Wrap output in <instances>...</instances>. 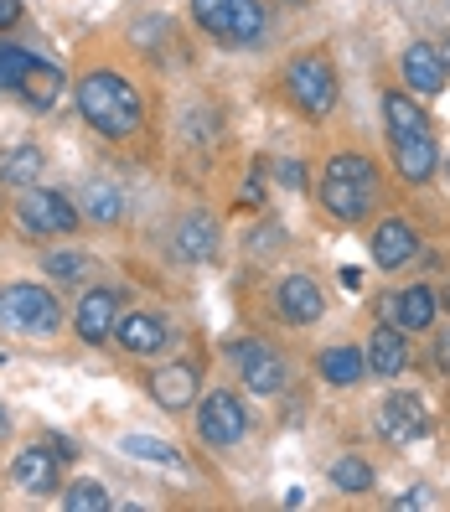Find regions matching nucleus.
Masks as SVG:
<instances>
[{
    "label": "nucleus",
    "instance_id": "nucleus-18",
    "mask_svg": "<svg viewBox=\"0 0 450 512\" xmlns=\"http://www.w3.org/2000/svg\"><path fill=\"white\" fill-rule=\"evenodd\" d=\"M176 254H182L187 264H207L218 254V223L207 213H187L182 223H176Z\"/></svg>",
    "mask_w": 450,
    "mask_h": 512
},
{
    "label": "nucleus",
    "instance_id": "nucleus-5",
    "mask_svg": "<svg viewBox=\"0 0 450 512\" xmlns=\"http://www.w3.org/2000/svg\"><path fill=\"white\" fill-rule=\"evenodd\" d=\"M192 21L207 37L259 42L264 26H269V11H264V0H192Z\"/></svg>",
    "mask_w": 450,
    "mask_h": 512
},
{
    "label": "nucleus",
    "instance_id": "nucleus-6",
    "mask_svg": "<svg viewBox=\"0 0 450 512\" xmlns=\"http://www.w3.org/2000/svg\"><path fill=\"white\" fill-rule=\"evenodd\" d=\"M16 218L26 233H37V238H63L78 228V202L63 197V192H47V187H26V197L16 202Z\"/></svg>",
    "mask_w": 450,
    "mask_h": 512
},
{
    "label": "nucleus",
    "instance_id": "nucleus-21",
    "mask_svg": "<svg viewBox=\"0 0 450 512\" xmlns=\"http://www.w3.org/2000/svg\"><path fill=\"white\" fill-rule=\"evenodd\" d=\"M42 166H47L42 145H11L6 156H0V182H6V187H37Z\"/></svg>",
    "mask_w": 450,
    "mask_h": 512
},
{
    "label": "nucleus",
    "instance_id": "nucleus-9",
    "mask_svg": "<svg viewBox=\"0 0 450 512\" xmlns=\"http://www.w3.org/2000/svg\"><path fill=\"white\" fill-rule=\"evenodd\" d=\"M373 419H378V435L394 440V445H414L419 435H425V425H430V414H425V404H419V394H388L373 409Z\"/></svg>",
    "mask_w": 450,
    "mask_h": 512
},
{
    "label": "nucleus",
    "instance_id": "nucleus-33",
    "mask_svg": "<svg viewBox=\"0 0 450 512\" xmlns=\"http://www.w3.org/2000/svg\"><path fill=\"white\" fill-rule=\"evenodd\" d=\"M16 21H21V0H0V32L16 26Z\"/></svg>",
    "mask_w": 450,
    "mask_h": 512
},
{
    "label": "nucleus",
    "instance_id": "nucleus-12",
    "mask_svg": "<svg viewBox=\"0 0 450 512\" xmlns=\"http://www.w3.org/2000/svg\"><path fill=\"white\" fill-rule=\"evenodd\" d=\"M11 481H16L26 497H47V492H57V450H52V445H26V450H16Z\"/></svg>",
    "mask_w": 450,
    "mask_h": 512
},
{
    "label": "nucleus",
    "instance_id": "nucleus-26",
    "mask_svg": "<svg viewBox=\"0 0 450 512\" xmlns=\"http://www.w3.org/2000/svg\"><path fill=\"white\" fill-rule=\"evenodd\" d=\"M332 487L347 492V497L373 492V466H368L363 456H337V461H332Z\"/></svg>",
    "mask_w": 450,
    "mask_h": 512
},
{
    "label": "nucleus",
    "instance_id": "nucleus-28",
    "mask_svg": "<svg viewBox=\"0 0 450 512\" xmlns=\"http://www.w3.org/2000/svg\"><path fill=\"white\" fill-rule=\"evenodd\" d=\"M63 507L68 512H109V492L99 487V481H73V487L63 492Z\"/></svg>",
    "mask_w": 450,
    "mask_h": 512
},
{
    "label": "nucleus",
    "instance_id": "nucleus-31",
    "mask_svg": "<svg viewBox=\"0 0 450 512\" xmlns=\"http://www.w3.org/2000/svg\"><path fill=\"white\" fill-rule=\"evenodd\" d=\"M275 182L300 192V187H306V166H300V161H275Z\"/></svg>",
    "mask_w": 450,
    "mask_h": 512
},
{
    "label": "nucleus",
    "instance_id": "nucleus-4",
    "mask_svg": "<svg viewBox=\"0 0 450 512\" xmlns=\"http://www.w3.org/2000/svg\"><path fill=\"white\" fill-rule=\"evenodd\" d=\"M285 94L300 114H311V119H326L337 109V68H332V57H321V52H300L295 63L285 68Z\"/></svg>",
    "mask_w": 450,
    "mask_h": 512
},
{
    "label": "nucleus",
    "instance_id": "nucleus-30",
    "mask_svg": "<svg viewBox=\"0 0 450 512\" xmlns=\"http://www.w3.org/2000/svg\"><path fill=\"white\" fill-rule=\"evenodd\" d=\"M42 269H47L52 280H78V275H83V254L57 249V254H47V259H42Z\"/></svg>",
    "mask_w": 450,
    "mask_h": 512
},
{
    "label": "nucleus",
    "instance_id": "nucleus-22",
    "mask_svg": "<svg viewBox=\"0 0 450 512\" xmlns=\"http://www.w3.org/2000/svg\"><path fill=\"white\" fill-rule=\"evenodd\" d=\"M383 125H388V140H409V135H425L430 119L409 94H383Z\"/></svg>",
    "mask_w": 450,
    "mask_h": 512
},
{
    "label": "nucleus",
    "instance_id": "nucleus-16",
    "mask_svg": "<svg viewBox=\"0 0 450 512\" xmlns=\"http://www.w3.org/2000/svg\"><path fill=\"white\" fill-rule=\"evenodd\" d=\"M394 166H399L404 182L425 187L430 176H435V166H440V150H435L430 130H425V135H409V140H394Z\"/></svg>",
    "mask_w": 450,
    "mask_h": 512
},
{
    "label": "nucleus",
    "instance_id": "nucleus-7",
    "mask_svg": "<svg viewBox=\"0 0 450 512\" xmlns=\"http://www.w3.org/2000/svg\"><path fill=\"white\" fill-rule=\"evenodd\" d=\"M197 435H202L207 445H218V450L238 445V440L249 435V409H244V399L228 394V388L207 394V399L197 404Z\"/></svg>",
    "mask_w": 450,
    "mask_h": 512
},
{
    "label": "nucleus",
    "instance_id": "nucleus-34",
    "mask_svg": "<svg viewBox=\"0 0 450 512\" xmlns=\"http://www.w3.org/2000/svg\"><path fill=\"white\" fill-rule=\"evenodd\" d=\"M394 507H399V512H404V507H425V487H414V492L394 497Z\"/></svg>",
    "mask_w": 450,
    "mask_h": 512
},
{
    "label": "nucleus",
    "instance_id": "nucleus-27",
    "mask_svg": "<svg viewBox=\"0 0 450 512\" xmlns=\"http://www.w3.org/2000/svg\"><path fill=\"white\" fill-rule=\"evenodd\" d=\"M119 450L135 461H150V466H182V456H176L171 440H156V435H125L119 440Z\"/></svg>",
    "mask_w": 450,
    "mask_h": 512
},
{
    "label": "nucleus",
    "instance_id": "nucleus-3",
    "mask_svg": "<svg viewBox=\"0 0 450 512\" xmlns=\"http://www.w3.org/2000/svg\"><path fill=\"white\" fill-rule=\"evenodd\" d=\"M0 326L21 331V337H52L57 326H63V306H57V295L47 285H6L0 290Z\"/></svg>",
    "mask_w": 450,
    "mask_h": 512
},
{
    "label": "nucleus",
    "instance_id": "nucleus-19",
    "mask_svg": "<svg viewBox=\"0 0 450 512\" xmlns=\"http://www.w3.org/2000/svg\"><path fill=\"white\" fill-rule=\"evenodd\" d=\"M404 78H409V88L414 94H440L445 88V63H440V52L435 47H425V42H414V47H404Z\"/></svg>",
    "mask_w": 450,
    "mask_h": 512
},
{
    "label": "nucleus",
    "instance_id": "nucleus-13",
    "mask_svg": "<svg viewBox=\"0 0 450 512\" xmlns=\"http://www.w3.org/2000/svg\"><path fill=\"white\" fill-rule=\"evenodd\" d=\"M150 399H156L166 414L176 409H192L197 404V368L192 363H166L150 373Z\"/></svg>",
    "mask_w": 450,
    "mask_h": 512
},
{
    "label": "nucleus",
    "instance_id": "nucleus-24",
    "mask_svg": "<svg viewBox=\"0 0 450 512\" xmlns=\"http://www.w3.org/2000/svg\"><path fill=\"white\" fill-rule=\"evenodd\" d=\"M16 94L32 104V109H52L57 94H63V73H57L52 63H42V57H32V68H26V78H21Z\"/></svg>",
    "mask_w": 450,
    "mask_h": 512
},
{
    "label": "nucleus",
    "instance_id": "nucleus-17",
    "mask_svg": "<svg viewBox=\"0 0 450 512\" xmlns=\"http://www.w3.org/2000/svg\"><path fill=\"white\" fill-rule=\"evenodd\" d=\"M414 228L404 223V218H388V223H378V233H373V264L378 269H404L409 259H414Z\"/></svg>",
    "mask_w": 450,
    "mask_h": 512
},
{
    "label": "nucleus",
    "instance_id": "nucleus-1",
    "mask_svg": "<svg viewBox=\"0 0 450 512\" xmlns=\"http://www.w3.org/2000/svg\"><path fill=\"white\" fill-rule=\"evenodd\" d=\"M78 114H83V125L99 130L104 140H125V135L140 130L145 104H140L130 78H119L114 68H94L78 83Z\"/></svg>",
    "mask_w": 450,
    "mask_h": 512
},
{
    "label": "nucleus",
    "instance_id": "nucleus-36",
    "mask_svg": "<svg viewBox=\"0 0 450 512\" xmlns=\"http://www.w3.org/2000/svg\"><path fill=\"white\" fill-rule=\"evenodd\" d=\"M6 435H11V414H6V409H0V440H6Z\"/></svg>",
    "mask_w": 450,
    "mask_h": 512
},
{
    "label": "nucleus",
    "instance_id": "nucleus-10",
    "mask_svg": "<svg viewBox=\"0 0 450 512\" xmlns=\"http://www.w3.org/2000/svg\"><path fill=\"white\" fill-rule=\"evenodd\" d=\"M114 321H119V290H88L78 300V311H73V331H78V342L88 347H99L114 337Z\"/></svg>",
    "mask_w": 450,
    "mask_h": 512
},
{
    "label": "nucleus",
    "instance_id": "nucleus-38",
    "mask_svg": "<svg viewBox=\"0 0 450 512\" xmlns=\"http://www.w3.org/2000/svg\"><path fill=\"white\" fill-rule=\"evenodd\" d=\"M445 311H450V290H445Z\"/></svg>",
    "mask_w": 450,
    "mask_h": 512
},
{
    "label": "nucleus",
    "instance_id": "nucleus-25",
    "mask_svg": "<svg viewBox=\"0 0 450 512\" xmlns=\"http://www.w3.org/2000/svg\"><path fill=\"white\" fill-rule=\"evenodd\" d=\"M368 363H363V352L357 347H326L321 352V378L326 383H337V388H352V383H363Z\"/></svg>",
    "mask_w": 450,
    "mask_h": 512
},
{
    "label": "nucleus",
    "instance_id": "nucleus-29",
    "mask_svg": "<svg viewBox=\"0 0 450 512\" xmlns=\"http://www.w3.org/2000/svg\"><path fill=\"white\" fill-rule=\"evenodd\" d=\"M26 68H32V52H21V47H11V42H0V88H21V78H26Z\"/></svg>",
    "mask_w": 450,
    "mask_h": 512
},
{
    "label": "nucleus",
    "instance_id": "nucleus-37",
    "mask_svg": "<svg viewBox=\"0 0 450 512\" xmlns=\"http://www.w3.org/2000/svg\"><path fill=\"white\" fill-rule=\"evenodd\" d=\"M440 63H445V73H450V37H445V47H440Z\"/></svg>",
    "mask_w": 450,
    "mask_h": 512
},
{
    "label": "nucleus",
    "instance_id": "nucleus-11",
    "mask_svg": "<svg viewBox=\"0 0 450 512\" xmlns=\"http://www.w3.org/2000/svg\"><path fill=\"white\" fill-rule=\"evenodd\" d=\"M275 311H280L290 326H311V321H321V311H326L321 285H316L311 275H285V280L275 285Z\"/></svg>",
    "mask_w": 450,
    "mask_h": 512
},
{
    "label": "nucleus",
    "instance_id": "nucleus-23",
    "mask_svg": "<svg viewBox=\"0 0 450 512\" xmlns=\"http://www.w3.org/2000/svg\"><path fill=\"white\" fill-rule=\"evenodd\" d=\"M78 213L88 218V223H119L125 218V192H119L114 182H88L83 187V197H78Z\"/></svg>",
    "mask_w": 450,
    "mask_h": 512
},
{
    "label": "nucleus",
    "instance_id": "nucleus-14",
    "mask_svg": "<svg viewBox=\"0 0 450 512\" xmlns=\"http://www.w3.org/2000/svg\"><path fill=\"white\" fill-rule=\"evenodd\" d=\"M166 321L156 316V311H125L114 321V342L125 347V352H140V357H150V352H161L166 347Z\"/></svg>",
    "mask_w": 450,
    "mask_h": 512
},
{
    "label": "nucleus",
    "instance_id": "nucleus-8",
    "mask_svg": "<svg viewBox=\"0 0 450 512\" xmlns=\"http://www.w3.org/2000/svg\"><path fill=\"white\" fill-rule=\"evenodd\" d=\"M228 352H233L238 378H244L249 394H280V388H285L290 368H285V357L269 347V342H259V337H249V342H228Z\"/></svg>",
    "mask_w": 450,
    "mask_h": 512
},
{
    "label": "nucleus",
    "instance_id": "nucleus-15",
    "mask_svg": "<svg viewBox=\"0 0 450 512\" xmlns=\"http://www.w3.org/2000/svg\"><path fill=\"white\" fill-rule=\"evenodd\" d=\"M363 363H368V373H378V378H399V373L409 368V342H404V331H399L394 321L378 326L373 337H368Z\"/></svg>",
    "mask_w": 450,
    "mask_h": 512
},
{
    "label": "nucleus",
    "instance_id": "nucleus-2",
    "mask_svg": "<svg viewBox=\"0 0 450 512\" xmlns=\"http://www.w3.org/2000/svg\"><path fill=\"white\" fill-rule=\"evenodd\" d=\"M378 202V171L368 156L357 150H342V156L326 161V176H321V207L326 218L337 223H363Z\"/></svg>",
    "mask_w": 450,
    "mask_h": 512
},
{
    "label": "nucleus",
    "instance_id": "nucleus-20",
    "mask_svg": "<svg viewBox=\"0 0 450 512\" xmlns=\"http://www.w3.org/2000/svg\"><path fill=\"white\" fill-rule=\"evenodd\" d=\"M394 326L399 331H430L435 326V290L430 285H409L394 295Z\"/></svg>",
    "mask_w": 450,
    "mask_h": 512
},
{
    "label": "nucleus",
    "instance_id": "nucleus-32",
    "mask_svg": "<svg viewBox=\"0 0 450 512\" xmlns=\"http://www.w3.org/2000/svg\"><path fill=\"white\" fill-rule=\"evenodd\" d=\"M238 197H244V207H264V182H259V176H249V182H244V192H238Z\"/></svg>",
    "mask_w": 450,
    "mask_h": 512
},
{
    "label": "nucleus",
    "instance_id": "nucleus-35",
    "mask_svg": "<svg viewBox=\"0 0 450 512\" xmlns=\"http://www.w3.org/2000/svg\"><path fill=\"white\" fill-rule=\"evenodd\" d=\"M440 363H445V373H450V337H440Z\"/></svg>",
    "mask_w": 450,
    "mask_h": 512
}]
</instances>
